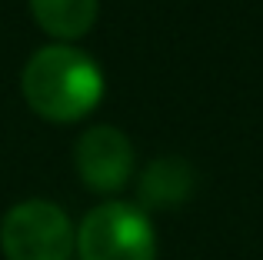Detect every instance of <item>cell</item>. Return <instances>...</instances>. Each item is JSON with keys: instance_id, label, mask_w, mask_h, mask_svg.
<instances>
[{"instance_id": "3957f363", "label": "cell", "mask_w": 263, "mask_h": 260, "mask_svg": "<svg viewBox=\"0 0 263 260\" xmlns=\"http://www.w3.org/2000/svg\"><path fill=\"white\" fill-rule=\"evenodd\" d=\"M77 247V227L64 207L44 197L13 203L0 220L4 260H70Z\"/></svg>"}, {"instance_id": "7a4b0ae2", "label": "cell", "mask_w": 263, "mask_h": 260, "mask_svg": "<svg viewBox=\"0 0 263 260\" xmlns=\"http://www.w3.org/2000/svg\"><path fill=\"white\" fill-rule=\"evenodd\" d=\"M77 260H157V227L140 203L103 200L77 224Z\"/></svg>"}, {"instance_id": "277c9868", "label": "cell", "mask_w": 263, "mask_h": 260, "mask_svg": "<svg viewBox=\"0 0 263 260\" xmlns=\"http://www.w3.org/2000/svg\"><path fill=\"white\" fill-rule=\"evenodd\" d=\"M73 167L77 177L97 194H117L130 183L137 167L134 143L123 130L100 124L84 130V137L73 147Z\"/></svg>"}, {"instance_id": "8992f818", "label": "cell", "mask_w": 263, "mask_h": 260, "mask_svg": "<svg viewBox=\"0 0 263 260\" xmlns=\"http://www.w3.org/2000/svg\"><path fill=\"white\" fill-rule=\"evenodd\" d=\"M40 30L57 40H77L93 27L97 0H27Z\"/></svg>"}, {"instance_id": "5b68a950", "label": "cell", "mask_w": 263, "mask_h": 260, "mask_svg": "<svg viewBox=\"0 0 263 260\" xmlns=\"http://www.w3.org/2000/svg\"><path fill=\"white\" fill-rule=\"evenodd\" d=\"M193 187H197V174H193L190 160L167 154L150 160L143 174L137 177V200L147 214L150 210H174L190 200Z\"/></svg>"}, {"instance_id": "6da1fadb", "label": "cell", "mask_w": 263, "mask_h": 260, "mask_svg": "<svg viewBox=\"0 0 263 260\" xmlns=\"http://www.w3.org/2000/svg\"><path fill=\"white\" fill-rule=\"evenodd\" d=\"M20 90L33 114L53 124H73L90 114L103 97V73L84 50L50 44L27 60Z\"/></svg>"}]
</instances>
